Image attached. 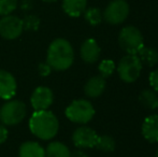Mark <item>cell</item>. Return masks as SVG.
Wrapping results in <instances>:
<instances>
[{"mask_svg":"<svg viewBox=\"0 0 158 157\" xmlns=\"http://www.w3.org/2000/svg\"><path fill=\"white\" fill-rule=\"evenodd\" d=\"M87 0H64L63 10L71 17H79L85 12Z\"/></svg>","mask_w":158,"mask_h":157,"instance_id":"cell-15","label":"cell"},{"mask_svg":"<svg viewBox=\"0 0 158 157\" xmlns=\"http://www.w3.org/2000/svg\"><path fill=\"white\" fill-rule=\"evenodd\" d=\"M143 138L150 143H158V114H152L143 121L141 126Z\"/></svg>","mask_w":158,"mask_h":157,"instance_id":"cell-12","label":"cell"},{"mask_svg":"<svg viewBox=\"0 0 158 157\" xmlns=\"http://www.w3.org/2000/svg\"><path fill=\"white\" fill-rule=\"evenodd\" d=\"M83 14H84V17H85V21L92 26L99 25L102 21V13L98 8L86 9Z\"/></svg>","mask_w":158,"mask_h":157,"instance_id":"cell-21","label":"cell"},{"mask_svg":"<svg viewBox=\"0 0 158 157\" xmlns=\"http://www.w3.org/2000/svg\"><path fill=\"white\" fill-rule=\"evenodd\" d=\"M38 71H39V74L41 76H48L51 73V71H52V67L48 63H42L38 67Z\"/></svg>","mask_w":158,"mask_h":157,"instance_id":"cell-26","label":"cell"},{"mask_svg":"<svg viewBox=\"0 0 158 157\" xmlns=\"http://www.w3.org/2000/svg\"><path fill=\"white\" fill-rule=\"evenodd\" d=\"M70 157H88V155L82 150H75L73 152H70Z\"/></svg>","mask_w":158,"mask_h":157,"instance_id":"cell-29","label":"cell"},{"mask_svg":"<svg viewBox=\"0 0 158 157\" xmlns=\"http://www.w3.org/2000/svg\"><path fill=\"white\" fill-rule=\"evenodd\" d=\"M129 15V4L126 0H112L104 9L102 19L111 25L124 23Z\"/></svg>","mask_w":158,"mask_h":157,"instance_id":"cell-7","label":"cell"},{"mask_svg":"<svg viewBox=\"0 0 158 157\" xmlns=\"http://www.w3.org/2000/svg\"><path fill=\"white\" fill-rule=\"evenodd\" d=\"M26 105L19 100H10L0 109V119L4 125H16L26 116Z\"/></svg>","mask_w":158,"mask_h":157,"instance_id":"cell-6","label":"cell"},{"mask_svg":"<svg viewBox=\"0 0 158 157\" xmlns=\"http://www.w3.org/2000/svg\"><path fill=\"white\" fill-rule=\"evenodd\" d=\"M142 64L138 55L127 54L122 57L117 65L119 79L125 83H133L139 79L142 71Z\"/></svg>","mask_w":158,"mask_h":157,"instance_id":"cell-5","label":"cell"},{"mask_svg":"<svg viewBox=\"0 0 158 157\" xmlns=\"http://www.w3.org/2000/svg\"><path fill=\"white\" fill-rule=\"evenodd\" d=\"M156 157H158V149H157V151H156Z\"/></svg>","mask_w":158,"mask_h":157,"instance_id":"cell-31","label":"cell"},{"mask_svg":"<svg viewBox=\"0 0 158 157\" xmlns=\"http://www.w3.org/2000/svg\"><path fill=\"white\" fill-rule=\"evenodd\" d=\"M138 57H139L140 61H141L142 66H146V67H155L158 64V52L155 48H150V46L144 45L141 50L138 53Z\"/></svg>","mask_w":158,"mask_h":157,"instance_id":"cell-17","label":"cell"},{"mask_svg":"<svg viewBox=\"0 0 158 157\" xmlns=\"http://www.w3.org/2000/svg\"><path fill=\"white\" fill-rule=\"evenodd\" d=\"M19 157H45L44 149L37 142L27 141L19 147Z\"/></svg>","mask_w":158,"mask_h":157,"instance_id":"cell-18","label":"cell"},{"mask_svg":"<svg viewBox=\"0 0 158 157\" xmlns=\"http://www.w3.org/2000/svg\"><path fill=\"white\" fill-rule=\"evenodd\" d=\"M23 30V21L15 15H4L0 19V35L4 39L14 40L19 38Z\"/></svg>","mask_w":158,"mask_h":157,"instance_id":"cell-8","label":"cell"},{"mask_svg":"<svg viewBox=\"0 0 158 157\" xmlns=\"http://www.w3.org/2000/svg\"><path fill=\"white\" fill-rule=\"evenodd\" d=\"M118 44L126 54L137 55L144 46V40L141 31L135 26H125L118 34Z\"/></svg>","mask_w":158,"mask_h":157,"instance_id":"cell-3","label":"cell"},{"mask_svg":"<svg viewBox=\"0 0 158 157\" xmlns=\"http://www.w3.org/2000/svg\"><path fill=\"white\" fill-rule=\"evenodd\" d=\"M74 61V51L71 43L66 39H55L50 44L48 50V61L46 63L52 69L67 70L72 66Z\"/></svg>","mask_w":158,"mask_h":157,"instance_id":"cell-1","label":"cell"},{"mask_svg":"<svg viewBox=\"0 0 158 157\" xmlns=\"http://www.w3.org/2000/svg\"><path fill=\"white\" fill-rule=\"evenodd\" d=\"M106 86V79L101 76H95L86 82L84 86V93L89 98H97L103 94Z\"/></svg>","mask_w":158,"mask_h":157,"instance_id":"cell-14","label":"cell"},{"mask_svg":"<svg viewBox=\"0 0 158 157\" xmlns=\"http://www.w3.org/2000/svg\"><path fill=\"white\" fill-rule=\"evenodd\" d=\"M95 147H97L99 151L106 152V153H111L116 147V142H115L114 138L109 136V134L98 136L97 143H96Z\"/></svg>","mask_w":158,"mask_h":157,"instance_id":"cell-20","label":"cell"},{"mask_svg":"<svg viewBox=\"0 0 158 157\" xmlns=\"http://www.w3.org/2000/svg\"><path fill=\"white\" fill-rule=\"evenodd\" d=\"M95 115V108L86 99L73 100L66 109V116L77 124H86L92 121Z\"/></svg>","mask_w":158,"mask_h":157,"instance_id":"cell-4","label":"cell"},{"mask_svg":"<svg viewBox=\"0 0 158 157\" xmlns=\"http://www.w3.org/2000/svg\"><path fill=\"white\" fill-rule=\"evenodd\" d=\"M116 69L115 63L111 59H103L102 61H100L99 66H98V70L100 72V76L102 78H109L113 74V72Z\"/></svg>","mask_w":158,"mask_h":157,"instance_id":"cell-22","label":"cell"},{"mask_svg":"<svg viewBox=\"0 0 158 157\" xmlns=\"http://www.w3.org/2000/svg\"><path fill=\"white\" fill-rule=\"evenodd\" d=\"M33 6V1L32 0H23L21 3V6L23 10H30Z\"/></svg>","mask_w":158,"mask_h":157,"instance_id":"cell-28","label":"cell"},{"mask_svg":"<svg viewBox=\"0 0 158 157\" xmlns=\"http://www.w3.org/2000/svg\"><path fill=\"white\" fill-rule=\"evenodd\" d=\"M19 0H0V15H9L17 8Z\"/></svg>","mask_w":158,"mask_h":157,"instance_id":"cell-24","label":"cell"},{"mask_svg":"<svg viewBox=\"0 0 158 157\" xmlns=\"http://www.w3.org/2000/svg\"><path fill=\"white\" fill-rule=\"evenodd\" d=\"M30 131L42 140H51L59 129L58 119L55 114L48 110L35 111L29 119Z\"/></svg>","mask_w":158,"mask_h":157,"instance_id":"cell-2","label":"cell"},{"mask_svg":"<svg viewBox=\"0 0 158 157\" xmlns=\"http://www.w3.org/2000/svg\"><path fill=\"white\" fill-rule=\"evenodd\" d=\"M100 50L99 44L97 43L95 39H87L82 43L80 54L81 58L85 61L86 64H94L99 59L100 57Z\"/></svg>","mask_w":158,"mask_h":157,"instance_id":"cell-13","label":"cell"},{"mask_svg":"<svg viewBox=\"0 0 158 157\" xmlns=\"http://www.w3.org/2000/svg\"><path fill=\"white\" fill-rule=\"evenodd\" d=\"M22 21H23V27L25 30L35 31L38 30L40 26V19L35 15H27Z\"/></svg>","mask_w":158,"mask_h":157,"instance_id":"cell-23","label":"cell"},{"mask_svg":"<svg viewBox=\"0 0 158 157\" xmlns=\"http://www.w3.org/2000/svg\"><path fill=\"white\" fill-rule=\"evenodd\" d=\"M98 134L93 128L81 126L72 134V142L77 149H92L96 147Z\"/></svg>","mask_w":158,"mask_h":157,"instance_id":"cell-9","label":"cell"},{"mask_svg":"<svg viewBox=\"0 0 158 157\" xmlns=\"http://www.w3.org/2000/svg\"><path fill=\"white\" fill-rule=\"evenodd\" d=\"M53 101H54L53 92L45 86H39L35 88L31 95V98H30L31 105L35 111L46 110L51 107Z\"/></svg>","mask_w":158,"mask_h":157,"instance_id":"cell-10","label":"cell"},{"mask_svg":"<svg viewBox=\"0 0 158 157\" xmlns=\"http://www.w3.org/2000/svg\"><path fill=\"white\" fill-rule=\"evenodd\" d=\"M8 129L6 128V126L0 124V144L3 143L8 139Z\"/></svg>","mask_w":158,"mask_h":157,"instance_id":"cell-27","label":"cell"},{"mask_svg":"<svg viewBox=\"0 0 158 157\" xmlns=\"http://www.w3.org/2000/svg\"><path fill=\"white\" fill-rule=\"evenodd\" d=\"M43 1H45V2H55V1H57V0H43Z\"/></svg>","mask_w":158,"mask_h":157,"instance_id":"cell-30","label":"cell"},{"mask_svg":"<svg viewBox=\"0 0 158 157\" xmlns=\"http://www.w3.org/2000/svg\"><path fill=\"white\" fill-rule=\"evenodd\" d=\"M45 157H70V150L66 144L55 141L48 145Z\"/></svg>","mask_w":158,"mask_h":157,"instance_id":"cell-19","label":"cell"},{"mask_svg":"<svg viewBox=\"0 0 158 157\" xmlns=\"http://www.w3.org/2000/svg\"><path fill=\"white\" fill-rule=\"evenodd\" d=\"M148 83L151 85V88H153V89L158 93V68L150 73V76H148Z\"/></svg>","mask_w":158,"mask_h":157,"instance_id":"cell-25","label":"cell"},{"mask_svg":"<svg viewBox=\"0 0 158 157\" xmlns=\"http://www.w3.org/2000/svg\"><path fill=\"white\" fill-rule=\"evenodd\" d=\"M139 101L145 109H158V94L153 88H145L142 90L139 95Z\"/></svg>","mask_w":158,"mask_h":157,"instance_id":"cell-16","label":"cell"},{"mask_svg":"<svg viewBox=\"0 0 158 157\" xmlns=\"http://www.w3.org/2000/svg\"><path fill=\"white\" fill-rule=\"evenodd\" d=\"M16 81L14 76L8 71L0 70V98L9 99L13 98L16 94Z\"/></svg>","mask_w":158,"mask_h":157,"instance_id":"cell-11","label":"cell"}]
</instances>
